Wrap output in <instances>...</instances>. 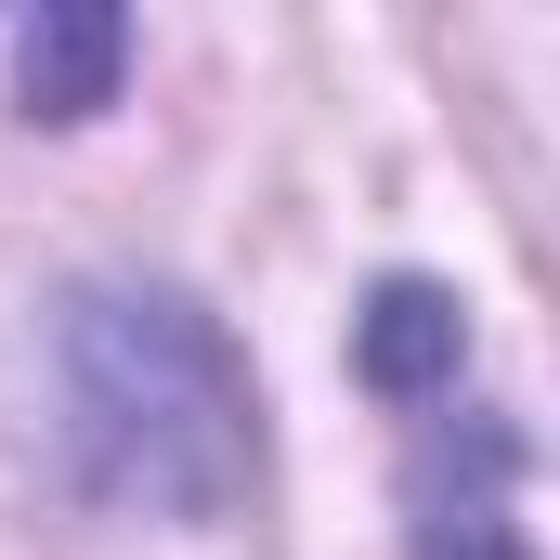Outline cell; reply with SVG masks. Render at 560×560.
Segmentation results:
<instances>
[{
    "label": "cell",
    "instance_id": "3957f363",
    "mask_svg": "<svg viewBox=\"0 0 560 560\" xmlns=\"http://www.w3.org/2000/svg\"><path fill=\"white\" fill-rule=\"evenodd\" d=\"M105 79H118V26H105V13H79V26H39V39H26V92H39L52 118L105 105Z\"/></svg>",
    "mask_w": 560,
    "mask_h": 560
},
{
    "label": "cell",
    "instance_id": "7a4b0ae2",
    "mask_svg": "<svg viewBox=\"0 0 560 560\" xmlns=\"http://www.w3.org/2000/svg\"><path fill=\"white\" fill-rule=\"evenodd\" d=\"M418 443H405V509H418V560H535L509 522V482H522V430L495 405H456V378L405 392Z\"/></svg>",
    "mask_w": 560,
    "mask_h": 560
},
{
    "label": "cell",
    "instance_id": "6da1fadb",
    "mask_svg": "<svg viewBox=\"0 0 560 560\" xmlns=\"http://www.w3.org/2000/svg\"><path fill=\"white\" fill-rule=\"evenodd\" d=\"M66 430L131 509H222L248 482V378L222 326L156 287H92L66 313Z\"/></svg>",
    "mask_w": 560,
    "mask_h": 560
}]
</instances>
